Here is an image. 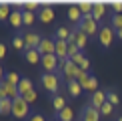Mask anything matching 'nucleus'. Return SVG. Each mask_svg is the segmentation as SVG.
<instances>
[{"mask_svg": "<svg viewBox=\"0 0 122 121\" xmlns=\"http://www.w3.org/2000/svg\"><path fill=\"white\" fill-rule=\"evenodd\" d=\"M4 57H6V44H4L2 40H0V60H2Z\"/></svg>", "mask_w": 122, "mask_h": 121, "instance_id": "38", "label": "nucleus"}, {"mask_svg": "<svg viewBox=\"0 0 122 121\" xmlns=\"http://www.w3.org/2000/svg\"><path fill=\"white\" fill-rule=\"evenodd\" d=\"M2 99H8V97H6V91H4L2 85H0V101H2Z\"/></svg>", "mask_w": 122, "mask_h": 121, "instance_id": "40", "label": "nucleus"}, {"mask_svg": "<svg viewBox=\"0 0 122 121\" xmlns=\"http://www.w3.org/2000/svg\"><path fill=\"white\" fill-rule=\"evenodd\" d=\"M58 63H60V59L56 57V54H46V57H42V69H44V73H56L58 71Z\"/></svg>", "mask_w": 122, "mask_h": 121, "instance_id": "9", "label": "nucleus"}, {"mask_svg": "<svg viewBox=\"0 0 122 121\" xmlns=\"http://www.w3.org/2000/svg\"><path fill=\"white\" fill-rule=\"evenodd\" d=\"M78 28L82 32H86L88 36H98V32H100V24L92 16H82V20L78 22Z\"/></svg>", "mask_w": 122, "mask_h": 121, "instance_id": "4", "label": "nucleus"}, {"mask_svg": "<svg viewBox=\"0 0 122 121\" xmlns=\"http://www.w3.org/2000/svg\"><path fill=\"white\" fill-rule=\"evenodd\" d=\"M70 60H72L78 69H82V71H88V69H90V60H88V57L84 54V50H80V53L76 54L74 59H70Z\"/></svg>", "mask_w": 122, "mask_h": 121, "instance_id": "18", "label": "nucleus"}, {"mask_svg": "<svg viewBox=\"0 0 122 121\" xmlns=\"http://www.w3.org/2000/svg\"><path fill=\"white\" fill-rule=\"evenodd\" d=\"M4 79H6V71H4V69H2V65H0V83H2Z\"/></svg>", "mask_w": 122, "mask_h": 121, "instance_id": "39", "label": "nucleus"}, {"mask_svg": "<svg viewBox=\"0 0 122 121\" xmlns=\"http://www.w3.org/2000/svg\"><path fill=\"white\" fill-rule=\"evenodd\" d=\"M116 38H118V40H122V30H116Z\"/></svg>", "mask_w": 122, "mask_h": 121, "instance_id": "41", "label": "nucleus"}, {"mask_svg": "<svg viewBox=\"0 0 122 121\" xmlns=\"http://www.w3.org/2000/svg\"><path fill=\"white\" fill-rule=\"evenodd\" d=\"M24 10L36 12V10H40V2H36V0H26V2H24Z\"/></svg>", "mask_w": 122, "mask_h": 121, "instance_id": "33", "label": "nucleus"}, {"mask_svg": "<svg viewBox=\"0 0 122 121\" xmlns=\"http://www.w3.org/2000/svg\"><path fill=\"white\" fill-rule=\"evenodd\" d=\"M110 26L114 30H122V14H112L110 18Z\"/></svg>", "mask_w": 122, "mask_h": 121, "instance_id": "31", "label": "nucleus"}, {"mask_svg": "<svg viewBox=\"0 0 122 121\" xmlns=\"http://www.w3.org/2000/svg\"><path fill=\"white\" fill-rule=\"evenodd\" d=\"M54 54H56L60 60H66L68 59V42H66V40H56V50H54Z\"/></svg>", "mask_w": 122, "mask_h": 121, "instance_id": "20", "label": "nucleus"}, {"mask_svg": "<svg viewBox=\"0 0 122 121\" xmlns=\"http://www.w3.org/2000/svg\"><path fill=\"white\" fill-rule=\"evenodd\" d=\"M54 117L60 119V121H74V109H72V107H64L60 113L54 115Z\"/></svg>", "mask_w": 122, "mask_h": 121, "instance_id": "26", "label": "nucleus"}, {"mask_svg": "<svg viewBox=\"0 0 122 121\" xmlns=\"http://www.w3.org/2000/svg\"><path fill=\"white\" fill-rule=\"evenodd\" d=\"M106 103V91H96V93L90 95V101H88V105H92L94 109H100L102 105Z\"/></svg>", "mask_w": 122, "mask_h": 121, "instance_id": "13", "label": "nucleus"}, {"mask_svg": "<svg viewBox=\"0 0 122 121\" xmlns=\"http://www.w3.org/2000/svg\"><path fill=\"white\" fill-rule=\"evenodd\" d=\"M78 119L80 121H100V119H102V115H100V111L94 109L92 105H84V107L80 109Z\"/></svg>", "mask_w": 122, "mask_h": 121, "instance_id": "6", "label": "nucleus"}, {"mask_svg": "<svg viewBox=\"0 0 122 121\" xmlns=\"http://www.w3.org/2000/svg\"><path fill=\"white\" fill-rule=\"evenodd\" d=\"M8 24L12 28H24V22H22V10H18V8H14L12 10V14H10V18H8Z\"/></svg>", "mask_w": 122, "mask_h": 121, "instance_id": "14", "label": "nucleus"}, {"mask_svg": "<svg viewBox=\"0 0 122 121\" xmlns=\"http://www.w3.org/2000/svg\"><path fill=\"white\" fill-rule=\"evenodd\" d=\"M30 91H34V83H32V79H30V77H22V79H20V83H18V93H20V97L28 95Z\"/></svg>", "mask_w": 122, "mask_h": 121, "instance_id": "16", "label": "nucleus"}, {"mask_svg": "<svg viewBox=\"0 0 122 121\" xmlns=\"http://www.w3.org/2000/svg\"><path fill=\"white\" fill-rule=\"evenodd\" d=\"M24 36V44H26V48H38L40 40H42V36L36 32V30H26V32H22Z\"/></svg>", "mask_w": 122, "mask_h": 121, "instance_id": "11", "label": "nucleus"}, {"mask_svg": "<svg viewBox=\"0 0 122 121\" xmlns=\"http://www.w3.org/2000/svg\"><path fill=\"white\" fill-rule=\"evenodd\" d=\"M24 101H26V103H30V105H32L34 103V101H36L38 99V93H36V91H30V93L28 95H24V97H22Z\"/></svg>", "mask_w": 122, "mask_h": 121, "instance_id": "37", "label": "nucleus"}, {"mask_svg": "<svg viewBox=\"0 0 122 121\" xmlns=\"http://www.w3.org/2000/svg\"><path fill=\"white\" fill-rule=\"evenodd\" d=\"M66 91H68L70 97H80L82 95V85L78 83V81H72V83H66Z\"/></svg>", "mask_w": 122, "mask_h": 121, "instance_id": "22", "label": "nucleus"}, {"mask_svg": "<svg viewBox=\"0 0 122 121\" xmlns=\"http://www.w3.org/2000/svg\"><path fill=\"white\" fill-rule=\"evenodd\" d=\"M76 77H78V67H76L70 59H66V67H64V73H62V81H64V83H72V81H76Z\"/></svg>", "mask_w": 122, "mask_h": 121, "instance_id": "8", "label": "nucleus"}, {"mask_svg": "<svg viewBox=\"0 0 122 121\" xmlns=\"http://www.w3.org/2000/svg\"><path fill=\"white\" fill-rule=\"evenodd\" d=\"M110 6H112L114 14H122V0H112V2H110Z\"/></svg>", "mask_w": 122, "mask_h": 121, "instance_id": "36", "label": "nucleus"}, {"mask_svg": "<svg viewBox=\"0 0 122 121\" xmlns=\"http://www.w3.org/2000/svg\"><path fill=\"white\" fill-rule=\"evenodd\" d=\"M84 91H88V93H96L98 91V79H96V75L90 73V77H88V81L84 85Z\"/></svg>", "mask_w": 122, "mask_h": 121, "instance_id": "27", "label": "nucleus"}, {"mask_svg": "<svg viewBox=\"0 0 122 121\" xmlns=\"http://www.w3.org/2000/svg\"><path fill=\"white\" fill-rule=\"evenodd\" d=\"M20 79H22V75H18L16 71H8L6 73V83H10V85H14V87H18V83H20Z\"/></svg>", "mask_w": 122, "mask_h": 121, "instance_id": "30", "label": "nucleus"}, {"mask_svg": "<svg viewBox=\"0 0 122 121\" xmlns=\"http://www.w3.org/2000/svg\"><path fill=\"white\" fill-rule=\"evenodd\" d=\"M78 8H80V12H82V16H92L94 2H90V0H80V2H78Z\"/></svg>", "mask_w": 122, "mask_h": 121, "instance_id": "25", "label": "nucleus"}, {"mask_svg": "<svg viewBox=\"0 0 122 121\" xmlns=\"http://www.w3.org/2000/svg\"><path fill=\"white\" fill-rule=\"evenodd\" d=\"M30 113H32L30 103H26L22 97H18L16 101H14V105H12V115H14V119H18V121H26V119L30 117Z\"/></svg>", "mask_w": 122, "mask_h": 121, "instance_id": "3", "label": "nucleus"}, {"mask_svg": "<svg viewBox=\"0 0 122 121\" xmlns=\"http://www.w3.org/2000/svg\"><path fill=\"white\" fill-rule=\"evenodd\" d=\"M66 16H68V20H70V22L78 24L80 20H82V12H80L78 4H70V6H68V10H66Z\"/></svg>", "mask_w": 122, "mask_h": 121, "instance_id": "17", "label": "nucleus"}, {"mask_svg": "<svg viewBox=\"0 0 122 121\" xmlns=\"http://www.w3.org/2000/svg\"><path fill=\"white\" fill-rule=\"evenodd\" d=\"M10 44H12L14 50H18V53H24V50H26V44H24V36H22V32L12 34V38H10Z\"/></svg>", "mask_w": 122, "mask_h": 121, "instance_id": "19", "label": "nucleus"}, {"mask_svg": "<svg viewBox=\"0 0 122 121\" xmlns=\"http://www.w3.org/2000/svg\"><path fill=\"white\" fill-rule=\"evenodd\" d=\"M54 50H56V38H50V36H42L38 44V53L42 54V57H46V54H54Z\"/></svg>", "mask_w": 122, "mask_h": 121, "instance_id": "7", "label": "nucleus"}, {"mask_svg": "<svg viewBox=\"0 0 122 121\" xmlns=\"http://www.w3.org/2000/svg\"><path fill=\"white\" fill-rule=\"evenodd\" d=\"M98 111H100V115H102V117H110V115H112V111H114V105H110L108 101H106V103H104Z\"/></svg>", "mask_w": 122, "mask_h": 121, "instance_id": "32", "label": "nucleus"}, {"mask_svg": "<svg viewBox=\"0 0 122 121\" xmlns=\"http://www.w3.org/2000/svg\"><path fill=\"white\" fill-rule=\"evenodd\" d=\"M96 38H98V42H100L102 48H110L114 44V40H116V30L110 24H104V26H100V32H98Z\"/></svg>", "mask_w": 122, "mask_h": 121, "instance_id": "2", "label": "nucleus"}, {"mask_svg": "<svg viewBox=\"0 0 122 121\" xmlns=\"http://www.w3.org/2000/svg\"><path fill=\"white\" fill-rule=\"evenodd\" d=\"M78 53H80L78 44H76V42H68V59H74Z\"/></svg>", "mask_w": 122, "mask_h": 121, "instance_id": "35", "label": "nucleus"}, {"mask_svg": "<svg viewBox=\"0 0 122 121\" xmlns=\"http://www.w3.org/2000/svg\"><path fill=\"white\" fill-rule=\"evenodd\" d=\"M12 4L10 2H0V22H8L10 14H12Z\"/></svg>", "mask_w": 122, "mask_h": 121, "instance_id": "23", "label": "nucleus"}, {"mask_svg": "<svg viewBox=\"0 0 122 121\" xmlns=\"http://www.w3.org/2000/svg\"><path fill=\"white\" fill-rule=\"evenodd\" d=\"M116 121H122V115H118V117H116Z\"/></svg>", "mask_w": 122, "mask_h": 121, "instance_id": "42", "label": "nucleus"}, {"mask_svg": "<svg viewBox=\"0 0 122 121\" xmlns=\"http://www.w3.org/2000/svg\"><path fill=\"white\" fill-rule=\"evenodd\" d=\"M26 121H48V119L44 117L42 111H32V113H30V117H28Z\"/></svg>", "mask_w": 122, "mask_h": 121, "instance_id": "34", "label": "nucleus"}, {"mask_svg": "<svg viewBox=\"0 0 122 121\" xmlns=\"http://www.w3.org/2000/svg\"><path fill=\"white\" fill-rule=\"evenodd\" d=\"M64 107H68V105H66V99H64L60 93L54 95V97H52V109H54V113H60Z\"/></svg>", "mask_w": 122, "mask_h": 121, "instance_id": "24", "label": "nucleus"}, {"mask_svg": "<svg viewBox=\"0 0 122 121\" xmlns=\"http://www.w3.org/2000/svg\"><path fill=\"white\" fill-rule=\"evenodd\" d=\"M70 36H72V28L66 26V24H60V26L54 30V38L56 40H66V42H68Z\"/></svg>", "mask_w": 122, "mask_h": 121, "instance_id": "15", "label": "nucleus"}, {"mask_svg": "<svg viewBox=\"0 0 122 121\" xmlns=\"http://www.w3.org/2000/svg\"><path fill=\"white\" fill-rule=\"evenodd\" d=\"M106 8H108V2H104V0H96V2H94V8H92V18H94L98 24L106 18Z\"/></svg>", "mask_w": 122, "mask_h": 121, "instance_id": "10", "label": "nucleus"}, {"mask_svg": "<svg viewBox=\"0 0 122 121\" xmlns=\"http://www.w3.org/2000/svg\"><path fill=\"white\" fill-rule=\"evenodd\" d=\"M22 59L26 60L28 65H40L42 63V54L38 53V48H26L22 53Z\"/></svg>", "mask_w": 122, "mask_h": 121, "instance_id": "12", "label": "nucleus"}, {"mask_svg": "<svg viewBox=\"0 0 122 121\" xmlns=\"http://www.w3.org/2000/svg\"><path fill=\"white\" fill-rule=\"evenodd\" d=\"M12 99H2L0 101V115H12Z\"/></svg>", "mask_w": 122, "mask_h": 121, "instance_id": "28", "label": "nucleus"}, {"mask_svg": "<svg viewBox=\"0 0 122 121\" xmlns=\"http://www.w3.org/2000/svg\"><path fill=\"white\" fill-rule=\"evenodd\" d=\"M54 8H52V2H40V10H38V20L44 24L52 22L54 20Z\"/></svg>", "mask_w": 122, "mask_h": 121, "instance_id": "5", "label": "nucleus"}, {"mask_svg": "<svg viewBox=\"0 0 122 121\" xmlns=\"http://www.w3.org/2000/svg\"><path fill=\"white\" fill-rule=\"evenodd\" d=\"M106 101H108L110 105H114V107H116V105H120L118 91H116V89H108V91H106Z\"/></svg>", "mask_w": 122, "mask_h": 121, "instance_id": "29", "label": "nucleus"}, {"mask_svg": "<svg viewBox=\"0 0 122 121\" xmlns=\"http://www.w3.org/2000/svg\"><path fill=\"white\" fill-rule=\"evenodd\" d=\"M52 121H60V119H56V117H54V119H52Z\"/></svg>", "mask_w": 122, "mask_h": 121, "instance_id": "43", "label": "nucleus"}, {"mask_svg": "<svg viewBox=\"0 0 122 121\" xmlns=\"http://www.w3.org/2000/svg\"><path fill=\"white\" fill-rule=\"evenodd\" d=\"M60 79L62 77H58L56 73H42L40 75V85L46 93H50L54 97V95L60 93Z\"/></svg>", "mask_w": 122, "mask_h": 121, "instance_id": "1", "label": "nucleus"}, {"mask_svg": "<svg viewBox=\"0 0 122 121\" xmlns=\"http://www.w3.org/2000/svg\"><path fill=\"white\" fill-rule=\"evenodd\" d=\"M38 18V12H30V10H22V22H24V28H32L34 22Z\"/></svg>", "mask_w": 122, "mask_h": 121, "instance_id": "21", "label": "nucleus"}]
</instances>
